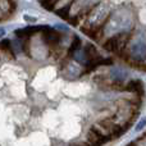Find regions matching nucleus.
Listing matches in <instances>:
<instances>
[{
	"label": "nucleus",
	"instance_id": "13",
	"mask_svg": "<svg viewBox=\"0 0 146 146\" xmlns=\"http://www.w3.org/2000/svg\"><path fill=\"white\" fill-rule=\"evenodd\" d=\"M4 35H5V30H4V28H1V27H0V38H1Z\"/></svg>",
	"mask_w": 146,
	"mask_h": 146
},
{
	"label": "nucleus",
	"instance_id": "10",
	"mask_svg": "<svg viewBox=\"0 0 146 146\" xmlns=\"http://www.w3.org/2000/svg\"><path fill=\"white\" fill-rule=\"evenodd\" d=\"M81 44H82L81 38L78 37V36H76V37L73 38L72 44H71V48H69V50H68V55L73 56V54H74L77 50H80V49H81Z\"/></svg>",
	"mask_w": 146,
	"mask_h": 146
},
{
	"label": "nucleus",
	"instance_id": "8",
	"mask_svg": "<svg viewBox=\"0 0 146 146\" xmlns=\"http://www.w3.org/2000/svg\"><path fill=\"white\" fill-rule=\"evenodd\" d=\"M13 44L10 40H3L0 42V50L5 54L7 56H9L10 59L14 58V49H13Z\"/></svg>",
	"mask_w": 146,
	"mask_h": 146
},
{
	"label": "nucleus",
	"instance_id": "9",
	"mask_svg": "<svg viewBox=\"0 0 146 146\" xmlns=\"http://www.w3.org/2000/svg\"><path fill=\"white\" fill-rule=\"evenodd\" d=\"M0 9L5 13H13L15 9L14 0H0Z\"/></svg>",
	"mask_w": 146,
	"mask_h": 146
},
{
	"label": "nucleus",
	"instance_id": "1",
	"mask_svg": "<svg viewBox=\"0 0 146 146\" xmlns=\"http://www.w3.org/2000/svg\"><path fill=\"white\" fill-rule=\"evenodd\" d=\"M131 27V14L124 10H118L113 15H109L108 21L104 25V33H119L126 32Z\"/></svg>",
	"mask_w": 146,
	"mask_h": 146
},
{
	"label": "nucleus",
	"instance_id": "14",
	"mask_svg": "<svg viewBox=\"0 0 146 146\" xmlns=\"http://www.w3.org/2000/svg\"><path fill=\"white\" fill-rule=\"evenodd\" d=\"M72 146H91L90 144L88 145H83V144H74V145H72Z\"/></svg>",
	"mask_w": 146,
	"mask_h": 146
},
{
	"label": "nucleus",
	"instance_id": "5",
	"mask_svg": "<svg viewBox=\"0 0 146 146\" xmlns=\"http://www.w3.org/2000/svg\"><path fill=\"white\" fill-rule=\"evenodd\" d=\"M109 140L110 139L108 136H105L96 126L91 127L87 132V141L91 146H101L105 144V142H108Z\"/></svg>",
	"mask_w": 146,
	"mask_h": 146
},
{
	"label": "nucleus",
	"instance_id": "3",
	"mask_svg": "<svg viewBox=\"0 0 146 146\" xmlns=\"http://www.w3.org/2000/svg\"><path fill=\"white\" fill-rule=\"evenodd\" d=\"M41 37H42V41L48 48L50 49H55V48H59L63 41V35L59 32L56 28H53V27H49V26H45L41 32Z\"/></svg>",
	"mask_w": 146,
	"mask_h": 146
},
{
	"label": "nucleus",
	"instance_id": "2",
	"mask_svg": "<svg viewBox=\"0 0 146 146\" xmlns=\"http://www.w3.org/2000/svg\"><path fill=\"white\" fill-rule=\"evenodd\" d=\"M129 40H131V32H129V31L114 33L113 36H110V37L104 42V49H105L106 51H109V53L123 54L124 49L128 45Z\"/></svg>",
	"mask_w": 146,
	"mask_h": 146
},
{
	"label": "nucleus",
	"instance_id": "6",
	"mask_svg": "<svg viewBox=\"0 0 146 146\" xmlns=\"http://www.w3.org/2000/svg\"><path fill=\"white\" fill-rule=\"evenodd\" d=\"M129 73L123 68H119V67H114L109 71V78L117 82H124V81L128 78Z\"/></svg>",
	"mask_w": 146,
	"mask_h": 146
},
{
	"label": "nucleus",
	"instance_id": "7",
	"mask_svg": "<svg viewBox=\"0 0 146 146\" xmlns=\"http://www.w3.org/2000/svg\"><path fill=\"white\" fill-rule=\"evenodd\" d=\"M124 91H129V92L137 94V95H142L144 94V83L140 80H132L124 86Z\"/></svg>",
	"mask_w": 146,
	"mask_h": 146
},
{
	"label": "nucleus",
	"instance_id": "12",
	"mask_svg": "<svg viewBox=\"0 0 146 146\" xmlns=\"http://www.w3.org/2000/svg\"><path fill=\"white\" fill-rule=\"evenodd\" d=\"M146 127V117L145 118H142L141 121L139 122V123H137V126H136V131L139 132V131H141V129H144Z\"/></svg>",
	"mask_w": 146,
	"mask_h": 146
},
{
	"label": "nucleus",
	"instance_id": "11",
	"mask_svg": "<svg viewBox=\"0 0 146 146\" xmlns=\"http://www.w3.org/2000/svg\"><path fill=\"white\" fill-rule=\"evenodd\" d=\"M60 0H41V7L46 10H53Z\"/></svg>",
	"mask_w": 146,
	"mask_h": 146
},
{
	"label": "nucleus",
	"instance_id": "4",
	"mask_svg": "<svg viewBox=\"0 0 146 146\" xmlns=\"http://www.w3.org/2000/svg\"><path fill=\"white\" fill-rule=\"evenodd\" d=\"M129 56L132 60L145 62L146 60V40L142 37H137L132 41L129 46Z\"/></svg>",
	"mask_w": 146,
	"mask_h": 146
}]
</instances>
